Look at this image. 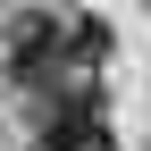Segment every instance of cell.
<instances>
[{
	"label": "cell",
	"instance_id": "7a4b0ae2",
	"mask_svg": "<svg viewBox=\"0 0 151 151\" xmlns=\"http://www.w3.org/2000/svg\"><path fill=\"white\" fill-rule=\"evenodd\" d=\"M50 59H59V25H50V17H17V34H9V67L34 84Z\"/></svg>",
	"mask_w": 151,
	"mask_h": 151
},
{
	"label": "cell",
	"instance_id": "6da1fadb",
	"mask_svg": "<svg viewBox=\"0 0 151 151\" xmlns=\"http://www.w3.org/2000/svg\"><path fill=\"white\" fill-rule=\"evenodd\" d=\"M42 151H109V118H101V101L84 84L42 109Z\"/></svg>",
	"mask_w": 151,
	"mask_h": 151
},
{
	"label": "cell",
	"instance_id": "3957f363",
	"mask_svg": "<svg viewBox=\"0 0 151 151\" xmlns=\"http://www.w3.org/2000/svg\"><path fill=\"white\" fill-rule=\"evenodd\" d=\"M67 50H76V67H92V59L109 50V34H101V25H76V34H67Z\"/></svg>",
	"mask_w": 151,
	"mask_h": 151
}]
</instances>
